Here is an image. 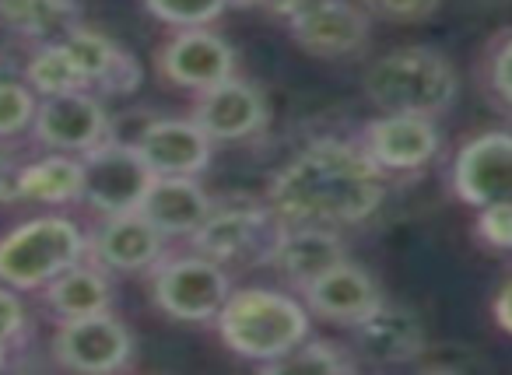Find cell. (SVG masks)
<instances>
[{
	"label": "cell",
	"mask_w": 512,
	"mask_h": 375,
	"mask_svg": "<svg viewBox=\"0 0 512 375\" xmlns=\"http://www.w3.org/2000/svg\"><path fill=\"white\" fill-rule=\"evenodd\" d=\"M372 15L355 0H309L288 22L295 46L309 57L344 60L355 57L369 43Z\"/></svg>",
	"instance_id": "13"
},
{
	"label": "cell",
	"mask_w": 512,
	"mask_h": 375,
	"mask_svg": "<svg viewBox=\"0 0 512 375\" xmlns=\"http://www.w3.org/2000/svg\"><path fill=\"white\" fill-rule=\"evenodd\" d=\"M372 18H383L393 25H418L428 22L442 8V0H358Z\"/></svg>",
	"instance_id": "29"
},
{
	"label": "cell",
	"mask_w": 512,
	"mask_h": 375,
	"mask_svg": "<svg viewBox=\"0 0 512 375\" xmlns=\"http://www.w3.org/2000/svg\"><path fill=\"white\" fill-rule=\"evenodd\" d=\"M8 351H11V344H4V340H0V372L8 368Z\"/></svg>",
	"instance_id": "34"
},
{
	"label": "cell",
	"mask_w": 512,
	"mask_h": 375,
	"mask_svg": "<svg viewBox=\"0 0 512 375\" xmlns=\"http://www.w3.org/2000/svg\"><path fill=\"white\" fill-rule=\"evenodd\" d=\"M449 183L460 204L512 207V134L509 130H484L460 144L449 169Z\"/></svg>",
	"instance_id": "9"
},
{
	"label": "cell",
	"mask_w": 512,
	"mask_h": 375,
	"mask_svg": "<svg viewBox=\"0 0 512 375\" xmlns=\"http://www.w3.org/2000/svg\"><path fill=\"white\" fill-rule=\"evenodd\" d=\"M362 361L355 358L351 347L330 344V340H302L292 354H285L281 361L267 365L271 372H316V375H341V372H355Z\"/></svg>",
	"instance_id": "26"
},
{
	"label": "cell",
	"mask_w": 512,
	"mask_h": 375,
	"mask_svg": "<svg viewBox=\"0 0 512 375\" xmlns=\"http://www.w3.org/2000/svg\"><path fill=\"white\" fill-rule=\"evenodd\" d=\"M425 326L407 305L386 302L351 326V351L369 365H411L425 354Z\"/></svg>",
	"instance_id": "16"
},
{
	"label": "cell",
	"mask_w": 512,
	"mask_h": 375,
	"mask_svg": "<svg viewBox=\"0 0 512 375\" xmlns=\"http://www.w3.org/2000/svg\"><path fill=\"white\" fill-rule=\"evenodd\" d=\"M43 302L57 319L99 316V312L113 309V281H109L99 263L81 260L46 284Z\"/></svg>",
	"instance_id": "23"
},
{
	"label": "cell",
	"mask_w": 512,
	"mask_h": 375,
	"mask_svg": "<svg viewBox=\"0 0 512 375\" xmlns=\"http://www.w3.org/2000/svg\"><path fill=\"white\" fill-rule=\"evenodd\" d=\"M88 253V235L64 214H39L0 239V284L15 291H43Z\"/></svg>",
	"instance_id": "4"
},
{
	"label": "cell",
	"mask_w": 512,
	"mask_h": 375,
	"mask_svg": "<svg viewBox=\"0 0 512 375\" xmlns=\"http://www.w3.org/2000/svg\"><path fill=\"white\" fill-rule=\"evenodd\" d=\"M158 78L179 92H207L235 74V50L228 39L211 32L207 25L200 29H179L162 50L155 53Z\"/></svg>",
	"instance_id": "10"
},
{
	"label": "cell",
	"mask_w": 512,
	"mask_h": 375,
	"mask_svg": "<svg viewBox=\"0 0 512 375\" xmlns=\"http://www.w3.org/2000/svg\"><path fill=\"white\" fill-rule=\"evenodd\" d=\"M155 172L141 158L134 141L109 134L102 144L81 155V200L102 218L137 211Z\"/></svg>",
	"instance_id": "6"
},
{
	"label": "cell",
	"mask_w": 512,
	"mask_h": 375,
	"mask_svg": "<svg viewBox=\"0 0 512 375\" xmlns=\"http://www.w3.org/2000/svg\"><path fill=\"white\" fill-rule=\"evenodd\" d=\"M165 239L141 211L109 214L102 225L88 235V253L102 270L116 274H148L165 260Z\"/></svg>",
	"instance_id": "15"
},
{
	"label": "cell",
	"mask_w": 512,
	"mask_h": 375,
	"mask_svg": "<svg viewBox=\"0 0 512 375\" xmlns=\"http://www.w3.org/2000/svg\"><path fill=\"white\" fill-rule=\"evenodd\" d=\"M232 0H144L151 18L172 25V29H200L225 15Z\"/></svg>",
	"instance_id": "28"
},
{
	"label": "cell",
	"mask_w": 512,
	"mask_h": 375,
	"mask_svg": "<svg viewBox=\"0 0 512 375\" xmlns=\"http://www.w3.org/2000/svg\"><path fill=\"white\" fill-rule=\"evenodd\" d=\"M249 4H264V0H249Z\"/></svg>",
	"instance_id": "36"
},
{
	"label": "cell",
	"mask_w": 512,
	"mask_h": 375,
	"mask_svg": "<svg viewBox=\"0 0 512 375\" xmlns=\"http://www.w3.org/2000/svg\"><path fill=\"white\" fill-rule=\"evenodd\" d=\"M190 116L204 127V134L214 144H239L264 134L271 123V102L260 85L232 74L221 85L200 92Z\"/></svg>",
	"instance_id": "14"
},
{
	"label": "cell",
	"mask_w": 512,
	"mask_h": 375,
	"mask_svg": "<svg viewBox=\"0 0 512 375\" xmlns=\"http://www.w3.org/2000/svg\"><path fill=\"white\" fill-rule=\"evenodd\" d=\"M25 81L43 95H64V92H92L88 78L81 74L78 60L71 57V50L64 46V39L57 43H39L36 53L25 64Z\"/></svg>",
	"instance_id": "25"
},
{
	"label": "cell",
	"mask_w": 512,
	"mask_h": 375,
	"mask_svg": "<svg viewBox=\"0 0 512 375\" xmlns=\"http://www.w3.org/2000/svg\"><path fill=\"white\" fill-rule=\"evenodd\" d=\"M309 319L313 312L306 302L278 288L253 284L228 295L214 319V330L232 354L256 365H274L309 337Z\"/></svg>",
	"instance_id": "2"
},
{
	"label": "cell",
	"mask_w": 512,
	"mask_h": 375,
	"mask_svg": "<svg viewBox=\"0 0 512 375\" xmlns=\"http://www.w3.org/2000/svg\"><path fill=\"white\" fill-rule=\"evenodd\" d=\"M232 291L228 270L197 249L169 256L151 270V302L176 323H214Z\"/></svg>",
	"instance_id": "5"
},
{
	"label": "cell",
	"mask_w": 512,
	"mask_h": 375,
	"mask_svg": "<svg viewBox=\"0 0 512 375\" xmlns=\"http://www.w3.org/2000/svg\"><path fill=\"white\" fill-rule=\"evenodd\" d=\"M341 260H348V246H344V239L337 235V228L281 225L264 267H271L285 284L306 291L316 277H323Z\"/></svg>",
	"instance_id": "17"
},
{
	"label": "cell",
	"mask_w": 512,
	"mask_h": 375,
	"mask_svg": "<svg viewBox=\"0 0 512 375\" xmlns=\"http://www.w3.org/2000/svg\"><path fill=\"white\" fill-rule=\"evenodd\" d=\"M281 221L267 204H225L207 214V221L190 235L193 249L221 267H264Z\"/></svg>",
	"instance_id": "7"
},
{
	"label": "cell",
	"mask_w": 512,
	"mask_h": 375,
	"mask_svg": "<svg viewBox=\"0 0 512 375\" xmlns=\"http://www.w3.org/2000/svg\"><path fill=\"white\" fill-rule=\"evenodd\" d=\"M8 176V155H4V148H0V179Z\"/></svg>",
	"instance_id": "35"
},
{
	"label": "cell",
	"mask_w": 512,
	"mask_h": 375,
	"mask_svg": "<svg viewBox=\"0 0 512 375\" xmlns=\"http://www.w3.org/2000/svg\"><path fill=\"white\" fill-rule=\"evenodd\" d=\"M386 172L358 141L323 137L274 176L267 207L281 225H362L383 207Z\"/></svg>",
	"instance_id": "1"
},
{
	"label": "cell",
	"mask_w": 512,
	"mask_h": 375,
	"mask_svg": "<svg viewBox=\"0 0 512 375\" xmlns=\"http://www.w3.org/2000/svg\"><path fill=\"white\" fill-rule=\"evenodd\" d=\"M39 109V92L29 81H0V141L32 130Z\"/></svg>",
	"instance_id": "27"
},
{
	"label": "cell",
	"mask_w": 512,
	"mask_h": 375,
	"mask_svg": "<svg viewBox=\"0 0 512 375\" xmlns=\"http://www.w3.org/2000/svg\"><path fill=\"white\" fill-rule=\"evenodd\" d=\"M302 295H306V305L313 316L337 326L362 323L369 312H376L383 305V291H379L376 277L351 260H341L337 267H330Z\"/></svg>",
	"instance_id": "19"
},
{
	"label": "cell",
	"mask_w": 512,
	"mask_h": 375,
	"mask_svg": "<svg viewBox=\"0 0 512 375\" xmlns=\"http://www.w3.org/2000/svg\"><path fill=\"white\" fill-rule=\"evenodd\" d=\"M0 25L36 43H57L81 25L78 0H0Z\"/></svg>",
	"instance_id": "24"
},
{
	"label": "cell",
	"mask_w": 512,
	"mask_h": 375,
	"mask_svg": "<svg viewBox=\"0 0 512 375\" xmlns=\"http://www.w3.org/2000/svg\"><path fill=\"white\" fill-rule=\"evenodd\" d=\"M362 92L379 113L446 116L460 95V74L432 46H400L376 57L362 74Z\"/></svg>",
	"instance_id": "3"
},
{
	"label": "cell",
	"mask_w": 512,
	"mask_h": 375,
	"mask_svg": "<svg viewBox=\"0 0 512 375\" xmlns=\"http://www.w3.org/2000/svg\"><path fill=\"white\" fill-rule=\"evenodd\" d=\"M491 316H495V323L512 337V277L498 288L495 302H491Z\"/></svg>",
	"instance_id": "33"
},
{
	"label": "cell",
	"mask_w": 512,
	"mask_h": 375,
	"mask_svg": "<svg viewBox=\"0 0 512 375\" xmlns=\"http://www.w3.org/2000/svg\"><path fill=\"white\" fill-rule=\"evenodd\" d=\"M4 200H29V204H78L81 200V155L53 151L46 158L22 165L0 179Z\"/></svg>",
	"instance_id": "22"
},
{
	"label": "cell",
	"mask_w": 512,
	"mask_h": 375,
	"mask_svg": "<svg viewBox=\"0 0 512 375\" xmlns=\"http://www.w3.org/2000/svg\"><path fill=\"white\" fill-rule=\"evenodd\" d=\"M53 361L67 372L109 375L123 372L134 361V333L113 312L81 319H60L53 333Z\"/></svg>",
	"instance_id": "8"
},
{
	"label": "cell",
	"mask_w": 512,
	"mask_h": 375,
	"mask_svg": "<svg viewBox=\"0 0 512 375\" xmlns=\"http://www.w3.org/2000/svg\"><path fill=\"white\" fill-rule=\"evenodd\" d=\"M137 211H141L158 232L186 235V239H190L207 221V214L214 211V200H211V193L197 183V176H155Z\"/></svg>",
	"instance_id": "20"
},
{
	"label": "cell",
	"mask_w": 512,
	"mask_h": 375,
	"mask_svg": "<svg viewBox=\"0 0 512 375\" xmlns=\"http://www.w3.org/2000/svg\"><path fill=\"white\" fill-rule=\"evenodd\" d=\"M29 326V312H25V302L18 298L15 288L0 284V340L4 344H15L18 337Z\"/></svg>",
	"instance_id": "32"
},
{
	"label": "cell",
	"mask_w": 512,
	"mask_h": 375,
	"mask_svg": "<svg viewBox=\"0 0 512 375\" xmlns=\"http://www.w3.org/2000/svg\"><path fill=\"white\" fill-rule=\"evenodd\" d=\"M64 46L78 60L81 74L88 78L95 95H130L141 85L137 60L127 50H120L109 36H102V32L78 25V29H71L64 36Z\"/></svg>",
	"instance_id": "21"
},
{
	"label": "cell",
	"mask_w": 512,
	"mask_h": 375,
	"mask_svg": "<svg viewBox=\"0 0 512 375\" xmlns=\"http://www.w3.org/2000/svg\"><path fill=\"white\" fill-rule=\"evenodd\" d=\"M477 239L498 253H512V207H484L477 211Z\"/></svg>",
	"instance_id": "31"
},
{
	"label": "cell",
	"mask_w": 512,
	"mask_h": 375,
	"mask_svg": "<svg viewBox=\"0 0 512 375\" xmlns=\"http://www.w3.org/2000/svg\"><path fill=\"white\" fill-rule=\"evenodd\" d=\"M358 144L386 176H407V172L428 169L439 158L442 134L432 116L383 113L365 123Z\"/></svg>",
	"instance_id": "12"
},
{
	"label": "cell",
	"mask_w": 512,
	"mask_h": 375,
	"mask_svg": "<svg viewBox=\"0 0 512 375\" xmlns=\"http://www.w3.org/2000/svg\"><path fill=\"white\" fill-rule=\"evenodd\" d=\"M488 88L505 109H512V32L491 46V53H488Z\"/></svg>",
	"instance_id": "30"
},
{
	"label": "cell",
	"mask_w": 512,
	"mask_h": 375,
	"mask_svg": "<svg viewBox=\"0 0 512 375\" xmlns=\"http://www.w3.org/2000/svg\"><path fill=\"white\" fill-rule=\"evenodd\" d=\"M155 176H200L214 158V141L193 116H162L134 137Z\"/></svg>",
	"instance_id": "18"
},
{
	"label": "cell",
	"mask_w": 512,
	"mask_h": 375,
	"mask_svg": "<svg viewBox=\"0 0 512 375\" xmlns=\"http://www.w3.org/2000/svg\"><path fill=\"white\" fill-rule=\"evenodd\" d=\"M113 134V120L106 113V102L95 92H64L43 95L32 120V137L50 151L85 155L95 144Z\"/></svg>",
	"instance_id": "11"
}]
</instances>
